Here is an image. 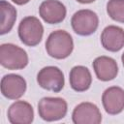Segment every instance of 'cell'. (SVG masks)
<instances>
[{
    "instance_id": "cell-12",
    "label": "cell",
    "mask_w": 124,
    "mask_h": 124,
    "mask_svg": "<svg viewBox=\"0 0 124 124\" xmlns=\"http://www.w3.org/2000/svg\"><path fill=\"white\" fill-rule=\"evenodd\" d=\"M101 43L108 51H118L124 46V30L115 25L107 26L101 34Z\"/></svg>"
},
{
    "instance_id": "cell-10",
    "label": "cell",
    "mask_w": 124,
    "mask_h": 124,
    "mask_svg": "<svg viewBox=\"0 0 124 124\" xmlns=\"http://www.w3.org/2000/svg\"><path fill=\"white\" fill-rule=\"evenodd\" d=\"M102 103L108 114H118L124 109V90L118 86H111L105 90Z\"/></svg>"
},
{
    "instance_id": "cell-19",
    "label": "cell",
    "mask_w": 124,
    "mask_h": 124,
    "mask_svg": "<svg viewBox=\"0 0 124 124\" xmlns=\"http://www.w3.org/2000/svg\"><path fill=\"white\" fill-rule=\"evenodd\" d=\"M121 60H122V63H123V66H124V53L122 54V56H121Z\"/></svg>"
},
{
    "instance_id": "cell-4",
    "label": "cell",
    "mask_w": 124,
    "mask_h": 124,
    "mask_svg": "<svg viewBox=\"0 0 124 124\" xmlns=\"http://www.w3.org/2000/svg\"><path fill=\"white\" fill-rule=\"evenodd\" d=\"M67 103L58 97H45L38 104V112L46 121H56L63 118L67 113Z\"/></svg>"
},
{
    "instance_id": "cell-9",
    "label": "cell",
    "mask_w": 124,
    "mask_h": 124,
    "mask_svg": "<svg viewBox=\"0 0 124 124\" xmlns=\"http://www.w3.org/2000/svg\"><path fill=\"white\" fill-rule=\"evenodd\" d=\"M39 13L41 17L49 24H57L64 20L66 16V8L58 0H46L40 8Z\"/></svg>"
},
{
    "instance_id": "cell-18",
    "label": "cell",
    "mask_w": 124,
    "mask_h": 124,
    "mask_svg": "<svg viewBox=\"0 0 124 124\" xmlns=\"http://www.w3.org/2000/svg\"><path fill=\"white\" fill-rule=\"evenodd\" d=\"M77 1L79 2V3H81V4H89V3L94 2L95 0H77Z\"/></svg>"
},
{
    "instance_id": "cell-13",
    "label": "cell",
    "mask_w": 124,
    "mask_h": 124,
    "mask_svg": "<svg viewBox=\"0 0 124 124\" xmlns=\"http://www.w3.org/2000/svg\"><path fill=\"white\" fill-rule=\"evenodd\" d=\"M96 77L102 81L113 79L118 73V66L114 59L108 56L97 57L93 62Z\"/></svg>"
},
{
    "instance_id": "cell-17",
    "label": "cell",
    "mask_w": 124,
    "mask_h": 124,
    "mask_svg": "<svg viewBox=\"0 0 124 124\" xmlns=\"http://www.w3.org/2000/svg\"><path fill=\"white\" fill-rule=\"evenodd\" d=\"M14 3H16V5H24L26 3H28L30 0H12Z\"/></svg>"
},
{
    "instance_id": "cell-11",
    "label": "cell",
    "mask_w": 124,
    "mask_h": 124,
    "mask_svg": "<svg viewBox=\"0 0 124 124\" xmlns=\"http://www.w3.org/2000/svg\"><path fill=\"white\" fill-rule=\"evenodd\" d=\"M33 108L27 102H15L8 109V119L13 124H29L33 121Z\"/></svg>"
},
{
    "instance_id": "cell-8",
    "label": "cell",
    "mask_w": 124,
    "mask_h": 124,
    "mask_svg": "<svg viewBox=\"0 0 124 124\" xmlns=\"http://www.w3.org/2000/svg\"><path fill=\"white\" fill-rule=\"evenodd\" d=\"M26 91L25 79L16 74H9L1 79V92L3 96L11 100L19 99Z\"/></svg>"
},
{
    "instance_id": "cell-5",
    "label": "cell",
    "mask_w": 124,
    "mask_h": 124,
    "mask_svg": "<svg viewBox=\"0 0 124 124\" xmlns=\"http://www.w3.org/2000/svg\"><path fill=\"white\" fill-rule=\"evenodd\" d=\"M73 30L80 36L93 34L99 25V18L95 12L91 10H79L76 12L71 19Z\"/></svg>"
},
{
    "instance_id": "cell-6",
    "label": "cell",
    "mask_w": 124,
    "mask_h": 124,
    "mask_svg": "<svg viewBox=\"0 0 124 124\" xmlns=\"http://www.w3.org/2000/svg\"><path fill=\"white\" fill-rule=\"evenodd\" d=\"M39 85L52 92H59L64 87V75L62 71L55 66H47L43 68L37 75Z\"/></svg>"
},
{
    "instance_id": "cell-2",
    "label": "cell",
    "mask_w": 124,
    "mask_h": 124,
    "mask_svg": "<svg viewBox=\"0 0 124 124\" xmlns=\"http://www.w3.org/2000/svg\"><path fill=\"white\" fill-rule=\"evenodd\" d=\"M0 63L9 70H20L27 66L26 51L13 44H3L0 46Z\"/></svg>"
},
{
    "instance_id": "cell-3",
    "label": "cell",
    "mask_w": 124,
    "mask_h": 124,
    "mask_svg": "<svg viewBox=\"0 0 124 124\" xmlns=\"http://www.w3.org/2000/svg\"><path fill=\"white\" fill-rule=\"evenodd\" d=\"M44 27L35 16H26L18 25V37L20 41L29 46H37L43 38Z\"/></svg>"
},
{
    "instance_id": "cell-16",
    "label": "cell",
    "mask_w": 124,
    "mask_h": 124,
    "mask_svg": "<svg viewBox=\"0 0 124 124\" xmlns=\"http://www.w3.org/2000/svg\"><path fill=\"white\" fill-rule=\"evenodd\" d=\"M107 13L113 20L124 23V0H109L107 4Z\"/></svg>"
},
{
    "instance_id": "cell-7",
    "label": "cell",
    "mask_w": 124,
    "mask_h": 124,
    "mask_svg": "<svg viewBox=\"0 0 124 124\" xmlns=\"http://www.w3.org/2000/svg\"><path fill=\"white\" fill-rule=\"evenodd\" d=\"M72 118L75 124H99L102 121V114L96 105L84 102L74 108Z\"/></svg>"
},
{
    "instance_id": "cell-14",
    "label": "cell",
    "mask_w": 124,
    "mask_h": 124,
    "mask_svg": "<svg viewBox=\"0 0 124 124\" xmlns=\"http://www.w3.org/2000/svg\"><path fill=\"white\" fill-rule=\"evenodd\" d=\"M70 85L78 92L87 90L92 82V78L89 70L84 66H75L70 72Z\"/></svg>"
},
{
    "instance_id": "cell-15",
    "label": "cell",
    "mask_w": 124,
    "mask_h": 124,
    "mask_svg": "<svg viewBox=\"0 0 124 124\" xmlns=\"http://www.w3.org/2000/svg\"><path fill=\"white\" fill-rule=\"evenodd\" d=\"M0 13H1V25L0 34L4 35L9 33L16 19V10L9 2L5 0L0 1Z\"/></svg>"
},
{
    "instance_id": "cell-1",
    "label": "cell",
    "mask_w": 124,
    "mask_h": 124,
    "mask_svg": "<svg viewBox=\"0 0 124 124\" xmlns=\"http://www.w3.org/2000/svg\"><path fill=\"white\" fill-rule=\"evenodd\" d=\"M72 36L65 30H56L49 34L46 42V49L49 56L55 59L67 58L73 51Z\"/></svg>"
}]
</instances>
